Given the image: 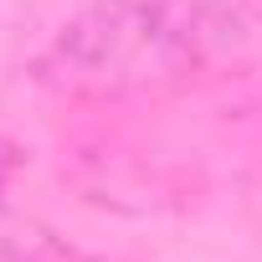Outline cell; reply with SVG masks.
Here are the masks:
<instances>
[{"label": "cell", "instance_id": "cell-1", "mask_svg": "<svg viewBox=\"0 0 262 262\" xmlns=\"http://www.w3.org/2000/svg\"><path fill=\"white\" fill-rule=\"evenodd\" d=\"M72 57L113 82H139L185 57L180 0H103L77 26Z\"/></svg>", "mask_w": 262, "mask_h": 262}]
</instances>
